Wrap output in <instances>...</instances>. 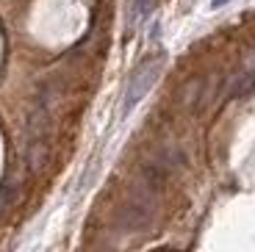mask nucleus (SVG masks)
<instances>
[{
    "mask_svg": "<svg viewBox=\"0 0 255 252\" xmlns=\"http://www.w3.org/2000/svg\"><path fill=\"white\" fill-rule=\"evenodd\" d=\"M164 64H166V56L164 53H155V56H147L133 70V75L128 81V89H125V97H122V117H128L141 103V97L155 86L158 75L164 72Z\"/></svg>",
    "mask_w": 255,
    "mask_h": 252,
    "instance_id": "1",
    "label": "nucleus"
},
{
    "mask_svg": "<svg viewBox=\"0 0 255 252\" xmlns=\"http://www.w3.org/2000/svg\"><path fill=\"white\" fill-rule=\"evenodd\" d=\"M150 6H153V0H133L136 17H147V14H150Z\"/></svg>",
    "mask_w": 255,
    "mask_h": 252,
    "instance_id": "2",
    "label": "nucleus"
},
{
    "mask_svg": "<svg viewBox=\"0 0 255 252\" xmlns=\"http://www.w3.org/2000/svg\"><path fill=\"white\" fill-rule=\"evenodd\" d=\"M225 3H230V0H211V6H214V8H219V6H225Z\"/></svg>",
    "mask_w": 255,
    "mask_h": 252,
    "instance_id": "3",
    "label": "nucleus"
}]
</instances>
